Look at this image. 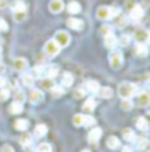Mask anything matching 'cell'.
<instances>
[{"mask_svg": "<svg viewBox=\"0 0 150 152\" xmlns=\"http://www.w3.org/2000/svg\"><path fill=\"white\" fill-rule=\"evenodd\" d=\"M137 92V86L131 82H122L118 86V94L121 98H131Z\"/></svg>", "mask_w": 150, "mask_h": 152, "instance_id": "6da1fadb", "label": "cell"}, {"mask_svg": "<svg viewBox=\"0 0 150 152\" xmlns=\"http://www.w3.org/2000/svg\"><path fill=\"white\" fill-rule=\"evenodd\" d=\"M109 64H111L112 69H120L122 66V54H121V51L114 50L112 53L109 54Z\"/></svg>", "mask_w": 150, "mask_h": 152, "instance_id": "7a4b0ae2", "label": "cell"}, {"mask_svg": "<svg viewBox=\"0 0 150 152\" xmlns=\"http://www.w3.org/2000/svg\"><path fill=\"white\" fill-rule=\"evenodd\" d=\"M60 48H61V47L57 44L56 39H50V41H47V44H45V53L50 57L57 56V54L60 53Z\"/></svg>", "mask_w": 150, "mask_h": 152, "instance_id": "3957f363", "label": "cell"}, {"mask_svg": "<svg viewBox=\"0 0 150 152\" xmlns=\"http://www.w3.org/2000/svg\"><path fill=\"white\" fill-rule=\"evenodd\" d=\"M56 41L60 47H67V45L70 44L72 38H70V34H69V32H66V31H58L56 34Z\"/></svg>", "mask_w": 150, "mask_h": 152, "instance_id": "277c9868", "label": "cell"}, {"mask_svg": "<svg viewBox=\"0 0 150 152\" xmlns=\"http://www.w3.org/2000/svg\"><path fill=\"white\" fill-rule=\"evenodd\" d=\"M48 9L51 13H60L64 9V3H63V0H51L48 4Z\"/></svg>", "mask_w": 150, "mask_h": 152, "instance_id": "5b68a950", "label": "cell"}, {"mask_svg": "<svg viewBox=\"0 0 150 152\" xmlns=\"http://www.w3.org/2000/svg\"><path fill=\"white\" fill-rule=\"evenodd\" d=\"M42 99H44L42 91H39V89H31V92H29V101L32 104H39Z\"/></svg>", "mask_w": 150, "mask_h": 152, "instance_id": "8992f818", "label": "cell"}, {"mask_svg": "<svg viewBox=\"0 0 150 152\" xmlns=\"http://www.w3.org/2000/svg\"><path fill=\"white\" fill-rule=\"evenodd\" d=\"M134 38H136V41H137V42H141V44H144L146 41H149V32H147L146 29L140 28V29H137V31H136Z\"/></svg>", "mask_w": 150, "mask_h": 152, "instance_id": "52a82bcc", "label": "cell"}, {"mask_svg": "<svg viewBox=\"0 0 150 152\" xmlns=\"http://www.w3.org/2000/svg\"><path fill=\"white\" fill-rule=\"evenodd\" d=\"M13 67H15V70H18V72L26 70V67H28V61H26V58H23V57L15 58V61H13Z\"/></svg>", "mask_w": 150, "mask_h": 152, "instance_id": "ba28073f", "label": "cell"}, {"mask_svg": "<svg viewBox=\"0 0 150 152\" xmlns=\"http://www.w3.org/2000/svg\"><path fill=\"white\" fill-rule=\"evenodd\" d=\"M143 15H144V10H143V7H141V6L136 4L134 7H131V12H130L131 19H134V20H140V19L143 18Z\"/></svg>", "mask_w": 150, "mask_h": 152, "instance_id": "9c48e42d", "label": "cell"}, {"mask_svg": "<svg viewBox=\"0 0 150 152\" xmlns=\"http://www.w3.org/2000/svg\"><path fill=\"white\" fill-rule=\"evenodd\" d=\"M104 42H105V47H107V48L114 50V48H115V45H117V42H118V39H117L115 35L111 32V34L105 35V41H104Z\"/></svg>", "mask_w": 150, "mask_h": 152, "instance_id": "30bf717a", "label": "cell"}, {"mask_svg": "<svg viewBox=\"0 0 150 152\" xmlns=\"http://www.w3.org/2000/svg\"><path fill=\"white\" fill-rule=\"evenodd\" d=\"M67 25H69L72 29H75V31H80V29H83V20H80V19L70 18L69 20H67Z\"/></svg>", "mask_w": 150, "mask_h": 152, "instance_id": "8fae6325", "label": "cell"}, {"mask_svg": "<svg viewBox=\"0 0 150 152\" xmlns=\"http://www.w3.org/2000/svg\"><path fill=\"white\" fill-rule=\"evenodd\" d=\"M95 108H96V101L93 98H88L85 101V104H83V111L85 113H92Z\"/></svg>", "mask_w": 150, "mask_h": 152, "instance_id": "7c38bea8", "label": "cell"}, {"mask_svg": "<svg viewBox=\"0 0 150 152\" xmlns=\"http://www.w3.org/2000/svg\"><path fill=\"white\" fill-rule=\"evenodd\" d=\"M96 16H98V19H102V20L109 19V7L108 6H101L96 12Z\"/></svg>", "mask_w": 150, "mask_h": 152, "instance_id": "4fadbf2b", "label": "cell"}, {"mask_svg": "<svg viewBox=\"0 0 150 152\" xmlns=\"http://www.w3.org/2000/svg\"><path fill=\"white\" fill-rule=\"evenodd\" d=\"M101 136H102V130L96 127V129H92V130L89 132V136H88V139H89V142L95 143V142H98V140L101 139Z\"/></svg>", "mask_w": 150, "mask_h": 152, "instance_id": "5bb4252c", "label": "cell"}, {"mask_svg": "<svg viewBox=\"0 0 150 152\" xmlns=\"http://www.w3.org/2000/svg\"><path fill=\"white\" fill-rule=\"evenodd\" d=\"M138 104H140L141 107H147L150 104V92L143 91L141 94L138 95Z\"/></svg>", "mask_w": 150, "mask_h": 152, "instance_id": "9a60e30c", "label": "cell"}, {"mask_svg": "<svg viewBox=\"0 0 150 152\" xmlns=\"http://www.w3.org/2000/svg\"><path fill=\"white\" fill-rule=\"evenodd\" d=\"M136 54L140 57H144L149 54V48H147V45L146 44H141V42H138L137 45H136Z\"/></svg>", "mask_w": 150, "mask_h": 152, "instance_id": "2e32d148", "label": "cell"}, {"mask_svg": "<svg viewBox=\"0 0 150 152\" xmlns=\"http://www.w3.org/2000/svg\"><path fill=\"white\" fill-rule=\"evenodd\" d=\"M44 73L47 75V77H56L58 75V67L57 66H53V64H50V66H47V67H44Z\"/></svg>", "mask_w": 150, "mask_h": 152, "instance_id": "e0dca14e", "label": "cell"}, {"mask_svg": "<svg viewBox=\"0 0 150 152\" xmlns=\"http://www.w3.org/2000/svg\"><path fill=\"white\" fill-rule=\"evenodd\" d=\"M12 9H13V12H26V4L22 0H15L12 4Z\"/></svg>", "mask_w": 150, "mask_h": 152, "instance_id": "ac0fdd59", "label": "cell"}, {"mask_svg": "<svg viewBox=\"0 0 150 152\" xmlns=\"http://www.w3.org/2000/svg\"><path fill=\"white\" fill-rule=\"evenodd\" d=\"M67 10H69V13L76 15V13H79V12L82 10V6H80L77 1H70V3L67 4Z\"/></svg>", "mask_w": 150, "mask_h": 152, "instance_id": "d6986e66", "label": "cell"}, {"mask_svg": "<svg viewBox=\"0 0 150 152\" xmlns=\"http://www.w3.org/2000/svg\"><path fill=\"white\" fill-rule=\"evenodd\" d=\"M41 86H42L44 89H53V88L56 86L54 79H53V77H44V79H41Z\"/></svg>", "mask_w": 150, "mask_h": 152, "instance_id": "ffe728a7", "label": "cell"}, {"mask_svg": "<svg viewBox=\"0 0 150 152\" xmlns=\"http://www.w3.org/2000/svg\"><path fill=\"white\" fill-rule=\"evenodd\" d=\"M22 82H23L26 86H31V85L35 82V76L32 75L31 72H26V73L22 75Z\"/></svg>", "mask_w": 150, "mask_h": 152, "instance_id": "44dd1931", "label": "cell"}, {"mask_svg": "<svg viewBox=\"0 0 150 152\" xmlns=\"http://www.w3.org/2000/svg\"><path fill=\"white\" fill-rule=\"evenodd\" d=\"M63 88L66 86V88H69V86H72L73 85V75L70 73V72H66L64 75H63Z\"/></svg>", "mask_w": 150, "mask_h": 152, "instance_id": "7402d4cb", "label": "cell"}, {"mask_svg": "<svg viewBox=\"0 0 150 152\" xmlns=\"http://www.w3.org/2000/svg\"><path fill=\"white\" fill-rule=\"evenodd\" d=\"M28 126H29V121L25 120V118H19V120L15 121V127H16L18 130H22V132H25V130L28 129Z\"/></svg>", "mask_w": 150, "mask_h": 152, "instance_id": "603a6c76", "label": "cell"}, {"mask_svg": "<svg viewBox=\"0 0 150 152\" xmlns=\"http://www.w3.org/2000/svg\"><path fill=\"white\" fill-rule=\"evenodd\" d=\"M136 126H137V129H140V130H147V127H149L147 118H144V117H138V118L136 120Z\"/></svg>", "mask_w": 150, "mask_h": 152, "instance_id": "cb8c5ba5", "label": "cell"}, {"mask_svg": "<svg viewBox=\"0 0 150 152\" xmlns=\"http://www.w3.org/2000/svg\"><path fill=\"white\" fill-rule=\"evenodd\" d=\"M99 83L96 82V80H88L86 82V89L88 91H91V92H93V94H96L98 91H99Z\"/></svg>", "mask_w": 150, "mask_h": 152, "instance_id": "d4e9b609", "label": "cell"}, {"mask_svg": "<svg viewBox=\"0 0 150 152\" xmlns=\"http://www.w3.org/2000/svg\"><path fill=\"white\" fill-rule=\"evenodd\" d=\"M107 146H108L109 149H117V148L120 146V140H118V137H115V136H109V137H108V140H107Z\"/></svg>", "mask_w": 150, "mask_h": 152, "instance_id": "484cf974", "label": "cell"}, {"mask_svg": "<svg viewBox=\"0 0 150 152\" xmlns=\"http://www.w3.org/2000/svg\"><path fill=\"white\" fill-rule=\"evenodd\" d=\"M9 111L12 114H20L23 111V105H22V102H13L12 105H10V108H9Z\"/></svg>", "mask_w": 150, "mask_h": 152, "instance_id": "4316f807", "label": "cell"}, {"mask_svg": "<svg viewBox=\"0 0 150 152\" xmlns=\"http://www.w3.org/2000/svg\"><path fill=\"white\" fill-rule=\"evenodd\" d=\"M47 126L45 124H38L37 127H35V130H34V133H35V136L37 137H42V136H45L47 134Z\"/></svg>", "mask_w": 150, "mask_h": 152, "instance_id": "83f0119b", "label": "cell"}, {"mask_svg": "<svg viewBox=\"0 0 150 152\" xmlns=\"http://www.w3.org/2000/svg\"><path fill=\"white\" fill-rule=\"evenodd\" d=\"M99 95L102 96V98H111L112 96V89L111 88H108V86H105V88H99Z\"/></svg>", "mask_w": 150, "mask_h": 152, "instance_id": "f1b7e54d", "label": "cell"}, {"mask_svg": "<svg viewBox=\"0 0 150 152\" xmlns=\"http://www.w3.org/2000/svg\"><path fill=\"white\" fill-rule=\"evenodd\" d=\"M122 136H124V140H128V142H133L136 139V134H134V132H133L131 129H124Z\"/></svg>", "mask_w": 150, "mask_h": 152, "instance_id": "f546056e", "label": "cell"}, {"mask_svg": "<svg viewBox=\"0 0 150 152\" xmlns=\"http://www.w3.org/2000/svg\"><path fill=\"white\" fill-rule=\"evenodd\" d=\"M121 108H122L124 111H130L133 108V101L130 98H124L122 102H121Z\"/></svg>", "mask_w": 150, "mask_h": 152, "instance_id": "4dcf8cb0", "label": "cell"}, {"mask_svg": "<svg viewBox=\"0 0 150 152\" xmlns=\"http://www.w3.org/2000/svg\"><path fill=\"white\" fill-rule=\"evenodd\" d=\"M115 23H117L118 28H124V26H127V23H128V18L124 16V15H120V18L117 19Z\"/></svg>", "mask_w": 150, "mask_h": 152, "instance_id": "1f68e13d", "label": "cell"}, {"mask_svg": "<svg viewBox=\"0 0 150 152\" xmlns=\"http://www.w3.org/2000/svg\"><path fill=\"white\" fill-rule=\"evenodd\" d=\"M83 118H85V115H83V114H76L75 117H73V124L77 126V127L83 126Z\"/></svg>", "mask_w": 150, "mask_h": 152, "instance_id": "d6a6232c", "label": "cell"}, {"mask_svg": "<svg viewBox=\"0 0 150 152\" xmlns=\"http://www.w3.org/2000/svg\"><path fill=\"white\" fill-rule=\"evenodd\" d=\"M37 152H53V148L50 143H41V145H38Z\"/></svg>", "mask_w": 150, "mask_h": 152, "instance_id": "836d02e7", "label": "cell"}, {"mask_svg": "<svg viewBox=\"0 0 150 152\" xmlns=\"http://www.w3.org/2000/svg\"><path fill=\"white\" fill-rule=\"evenodd\" d=\"M20 143L23 145V146H28V145H31L32 143V137H31V134H23L22 137H20Z\"/></svg>", "mask_w": 150, "mask_h": 152, "instance_id": "e575fe53", "label": "cell"}, {"mask_svg": "<svg viewBox=\"0 0 150 152\" xmlns=\"http://www.w3.org/2000/svg\"><path fill=\"white\" fill-rule=\"evenodd\" d=\"M15 15H13V18L16 22H23L25 19H26V12H13Z\"/></svg>", "mask_w": 150, "mask_h": 152, "instance_id": "d590c367", "label": "cell"}, {"mask_svg": "<svg viewBox=\"0 0 150 152\" xmlns=\"http://www.w3.org/2000/svg\"><path fill=\"white\" fill-rule=\"evenodd\" d=\"M51 91H53V96H56V98H58V96H61L64 94V88L63 86H54Z\"/></svg>", "mask_w": 150, "mask_h": 152, "instance_id": "8d00e7d4", "label": "cell"}, {"mask_svg": "<svg viewBox=\"0 0 150 152\" xmlns=\"http://www.w3.org/2000/svg\"><path fill=\"white\" fill-rule=\"evenodd\" d=\"M121 15V9L120 7H109V19L111 18H117Z\"/></svg>", "mask_w": 150, "mask_h": 152, "instance_id": "74e56055", "label": "cell"}, {"mask_svg": "<svg viewBox=\"0 0 150 152\" xmlns=\"http://www.w3.org/2000/svg\"><path fill=\"white\" fill-rule=\"evenodd\" d=\"M137 145H138V148H140V149H146V148L149 146V142H147V139L140 137V139L137 140Z\"/></svg>", "mask_w": 150, "mask_h": 152, "instance_id": "f35d334b", "label": "cell"}, {"mask_svg": "<svg viewBox=\"0 0 150 152\" xmlns=\"http://www.w3.org/2000/svg\"><path fill=\"white\" fill-rule=\"evenodd\" d=\"M13 95H15V101H16V102H23V101H25V94H23L22 91H16Z\"/></svg>", "mask_w": 150, "mask_h": 152, "instance_id": "ab89813d", "label": "cell"}, {"mask_svg": "<svg viewBox=\"0 0 150 152\" xmlns=\"http://www.w3.org/2000/svg\"><path fill=\"white\" fill-rule=\"evenodd\" d=\"M9 96H10V91H9V89L4 88V89L0 91V101H6Z\"/></svg>", "mask_w": 150, "mask_h": 152, "instance_id": "60d3db41", "label": "cell"}, {"mask_svg": "<svg viewBox=\"0 0 150 152\" xmlns=\"http://www.w3.org/2000/svg\"><path fill=\"white\" fill-rule=\"evenodd\" d=\"M112 32V28L109 26V25H104L102 28H101V34L105 37V35H108V34H111Z\"/></svg>", "mask_w": 150, "mask_h": 152, "instance_id": "b9f144b4", "label": "cell"}, {"mask_svg": "<svg viewBox=\"0 0 150 152\" xmlns=\"http://www.w3.org/2000/svg\"><path fill=\"white\" fill-rule=\"evenodd\" d=\"M120 44L122 47H127L130 44V35H122V37L120 38Z\"/></svg>", "mask_w": 150, "mask_h": 152, "instance_id": "7bdbcfd3", "label": "cell"}, {"mask_svg": "<svg viewBox=\"0 0 150 152\" xmlns=\"http://www.w3.org/2000/svg\"><path fill=\"white\" fill-rule=\"evenodd\" d=\"M92 124H95V118L93 117H85L83 118V126H92Z\"/></svg>", "mask_w": 150, "mask_h": 152, "instance_id": "ee69618b", "label": "cell"}, {"mask_svg": "<svg viewBox=\"0 0 150 152\" xmlns=\"http://www.w3.org/2000/svg\"><path fill=\"white\" fill-rule=\"evenodd\" d=\"M7 29H9V26H7L6 20L0 18V32H4V31H7Z\"/></svg>", "mask_w": 150, "mask_h": 152, "instance_id": "f6af8a7d", "label": "cell"}, {"mask_svg": "<svg viewBox=\"0 0 150 152\" xmlns=\"http://www.w3.org/2000/svg\"><path fill=\"white\" fill-rule=\"evenodd\" d=\"M83 96H85V89H83V88L76 89V91H75V98H77V99H79V98H83Z\"/></svg>", "mask_w": 150, "mask_h": 152, "instance_id": "bcb514c9", "label": "cell"}, {"mask_svg": "<svg viewBox=\"0 0 150 152\" xmlns=\"http://www.w3.org/2000/svg\"><path fill=\"white\" fill-rule=\"evenodd\" d=\"M1 152H13V148H12L10 145H4V146L1 148Z\"/></svg>", "mask_w": 150, "mask_h": 152, "instance_id": "7dc6e473", "label": "cell"}, {"mask_svg": "<svg viewBox=\"0 0 150 152\" xmlns=\"http://www.w3.org/2000/svg\"><path fill=\"white\" fill-rule=\"evenodd\" d=\"M7 6V0H0V9H4Z\"/></svg>", "mask_w": 150, "mask_h": 152, "instance_id": "c3c4849f", "label": "cell"}, {"mask_svg": "<svg viewBox=\"0 0 150 152\" xmlns=\"http://www.w3.org/2000/svg\"><path fill=\"white\" fill-rule=\"evenodd\" d=\"M42 72H44V67H39V66H37V67H35V73H38V75H41Z\"/></svg>", "mask_w": 150, "mask_h": 152, "instance_id": "681fc988", "label": "cell"}, {"mask_svg": "<svg viewBox=\"0 0 150 152\" xmlns=\"http://www.w3.org/2000/svg\"><path fill=\"white\" fill-rule=\"evenodd\" d=\"M122 152H133V148L131 146H124V148H122Z\"/></svg>", "mask_w": 150, "mask_h": 152, "instance_id": "f907efd6", "label": "cell"}, {"mask_svg": "<svg viewBox=\"0 0 150 152\" xmlns=\"http://www.w3.org/2000/svg\"><path fill=\"white\" fill-rule=\"evenodd\" d=\"M3 86H4V79L0 76V88H3Z\"/></svg>", "mask_w": 150, "mask_h": 152, "instance_id": "816d5d0a", "label": "cell"}, {"mask_svg": "<svg viewBox=\"0 0 150 152\" xmlns=\"http://www.w3.org/2000/svg\"><path fill=\"white\" fill-rule=\"evenodd\" d=\"M4 70V66H3V63H0V72H3Z\"/></svg>", "mask_w": 150, "mask_h": 152, "instance_id": "f5cc1de1", "label": "cell"}, {"mask_svg": "<svg viewBox=\"0 0 150 152\" xmlns=\"http://www.w3.org/2000/svg\"><path fill=\"white\" fill-rule=\"evenodd\" d=\"M147 113L150 114V104H149V105H147Z\"/></svg>", "mask_w": 150, "mask_h": 152, "instance_id": "db71d44e", "label": "cell"}, {"mask_svg": "<svg viewBox=\"0 0 150 152\" xmlns=\"http://www.w3.org/2000/svg\"><path fill=\"white\" fill-rule=\"evenodd\" d=\"M82 152H91V151H89V149H83Z\"/></svg>", "mask_w": 150, "mask_h": 152, "instance_id": "11a10c76", "label": "cell"}, {"mask_svg": "<svg viewBox=\"0 0 150 152\" xmlns=\"http://www.w3.org/2000/svg\"><path fill=\"white\" fill-rule=\"evenodd\" d=\"M0 57H1V47H0Z\"/></svg>", "mask_w": 150, "mask_h": 152, "instance_id": "9f6ffc18", "label": "cell"}, {"mask_svg": "<svg viewBox=\"0 0 150 152\" xmlns=\"http://www.w3.org/2000/svg\"><path fill=\"white\" fill-rule=\"evenodd\" d=\"M149 41H150V32H149Z\"/></svg>", "mask_w": 150, "mask_h": 152, "instance_id": "6f0895ef", "label": "cell"}]
</instances>
